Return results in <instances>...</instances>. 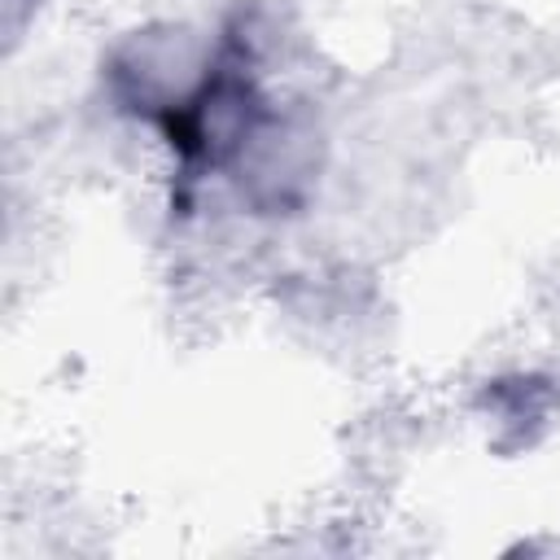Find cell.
<instances>
[{
    "mask_svg": "<svg viewBox=\"0 0 560 560\" xmlns=\"http://www.w3.org/2000/svg\"><path fill=\"white\" fill-rule=\"evenodd\" d=\"M490 407V416L499 424H512L516 433H525V424H538L547 420V407H551V389L534 376H512V381H494L481 398Z\"/></svg>",
    "mask_w": 560,
    "mask_h": 560,
    "instance_id": "3957f363",
    "label": "cell"
},
{
    "mask_svg": "<svg viewBox=\"0 0 560 560\" xmlns=\"http://www.w3.org/2000/svg\"><path fill=\"white\" fill-rule=\"evenodd\" d=\"M206 66L210 52H192L184 31H144L114 48V57L105 61V83L127 114L162 122L197 92Z\"/></svg>",
    "mask_w": 560,
    "mask_h": 560,
    "instance_id": "7a4b0ae2",
    "label": "cell"
},
{
    "mask_svg": "<svg viewBox=\"0 0 560 560\" xmlns=\"http://www.w3.org/2000/svg\"><path fill=\"white\" fill-rule=\"evenodd\" d=\"M315 140L319 136L302 114L267 109L249 131L245 149L236 153V162L228 166L241 188V201L254 214L298 210L315 184Z\"/></svg>",
    "mask_w": 560,
    "mask_h": 560,
    "instance_id": "6da1fadb",
    "label": "cell"
}]
</instances>
